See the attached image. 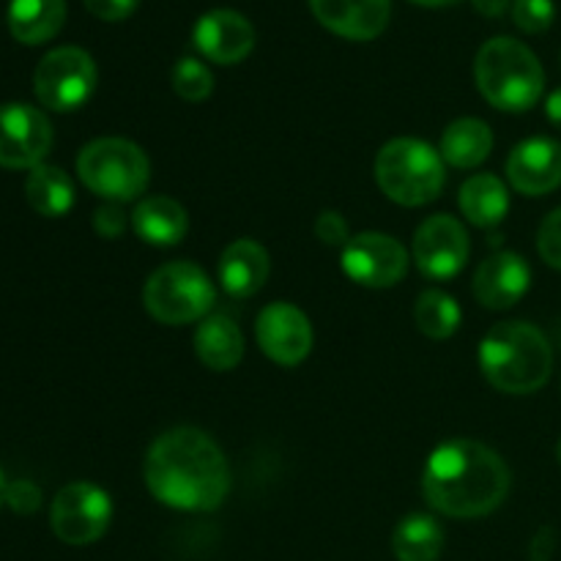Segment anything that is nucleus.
<instances>
[{
    "label": "nucleus",
    "mask_w": 561,
    "mask_h": 561,
    "mask_svg": "<svg viewBox=\"0 0 561 561\" xmlns=\"http://www.w3.org/2000/svg\"><path fill=\"white\" fill-rule=\"evenodd\" d=\"M146 485L164 507L211 513L228 499L230 466L208 433L173 427L148 449Z\"/></svg>",
    "instance_id": "nucleus-1"
},
{
    "label": "nucleus",
    "mask_w": 561,
    "mask_h": 561,
    "mask_svg": "<svg viewBox=\"0 0 561 561\" xmlns=\"http://www.w3.org/2000/svg\"><path fill=\"white\" fill-rule=\"evenodd\" d=\"M507 463L491 447L455 438L431 453L422 474L425 502L449 518H482L510 493Z\"/></svg>",
    "instance_id": "nucleus-2"
},
{
    "label": "nucleus",
    "mask_w": 561,
    "mask_h": 561,
    "mask_svg": "<svg viewBox=\"0 0 561 561\" xmlns=\"http://www.w3.org/2000/svg\"><path fill=\"white\" fill-rule=\"evenodd\" d=\"M480 367L499 392L531 394L551 378L553 351L535 323L507 321L493 327L482 340Z\"/></svg>",
    "instance_id": "nucleus-3"
},
{
    "label": "nucleus",
    "mask_w": 561,
    "mask_h": 561,
    "mask_svg": "<svg viewBox=\"0 0 561 561\" xmlns=\"http://www.w3.org/2000/svg\"><path fill=\"white\" fill-rule=\"evenodd\" d=\"M474 80L482 96L504 113L531 110L546 91V71L537 55L510 36L482 44L474 60Z\"/></svg>",
    "instance_id": "nucleus-4"
},
{
    "label": "nucleus",
    "mask_w": 561,
    "mask_h": 561,
    "mask_svg": "<svg viewBox=\"0 0 561 561\" xmlns=\"http://www.w3.org/2000/svg\"><path fill=\"white\" fill-rule=\"evenodd\" d=\"M376 181L389 201L400 206H425L444 190V159L425 140L398 137L376 157Z\"/></svg>",
    "instance_id": "nucleus-5"
},
{
    "label": "nucleus",
    "mask_w": 561,
    "mask_h": 561,
    "mask_svg": "<svg viewBox=\"0 0 561 561\" xmlns=\"http://www.w3.org/2000/svg\"><path fill=\"white\" fill-rule=\"evenodd\" d=\"M77 173L93 195L107 203H129L146 192L151 162L146 151L124 137L88 142L77 157Z\"/></svg>",
    "instance_id": "nucleus-6"
},
{
    "label": "nucleus",
    "mask_w": 561,
    "mask_h": 561,
    "mask_svg": "<svg viewBox=\"0 0 561 561\" xmlns=\"http://www.w3.org/2000/svg\"><path fill=\"white\" fill-rule=\"evenodd\" d=\"M142 305L148 316L168 327L203 321L214 307V283L195 263H168L148 277L142 288Z\"/></svg>",
    "instance_id": "nucleus-7"
},
{
    "label": "nucleus",
    "mask_w": 561,
    "mask_h": 561,
    "mask_svg": "<svg viewBox=\"0 0 561 561\" xmlns=\"http://www.w3.org/2000/svg\"><path fill=\"white\" fill-rule=\"evenodd\" d=\"M33 91L47 110L71 113L96 91V64L80 47H58L44 55L33 75Z\"/></svg>",
    "instance_id": "nucleus-8"
},
{
    "label": "nucleus",
    "mask_w": 561,
    "mask_h": 561,
    "mask_svg": "<svg viewBox=\"0 0 561 561\" xmlns=\"http://www.w3.org/2000/svg\"><path fill=\"white\" fill-rule=\"evenodd\" d=\"M113 520V502L93 482H71L60 488L49 510L55 537L66 546H91L102 540Z\"/></svg>",
    "instance_id": "nucleus-9"
},
{
    "label": "nucleus",
    "mask_w": 561,
    "mask_h": 561,
    "mask_svg": "<svg viewBox=\"0 0 561 561\" xmlns=\"http://www.w3.org/2000/svg\"><path fill=\"white\" fill-rule=\"evenodd\" d=\"M340 263L362 288H392L409 272V252L387 233H359L343 247Z\"/></svg>",
    "instance_id": "nucleus-10"
},
{
    "label": "nucleus",
    "mask_w": 561,
    "mask_h": 561,
    "mask_svg": "<svg viewBox=\"0 0 561 561\" xmlns=\"http://www.w3.org/2000/svg\"><path fill=\"white\" fill-rule=\"evenodd\" d=\"M53 148V126L31 104H0V168L33 170Z\"/></svg>",
    "instance_id": "nucleus-11"
},
{
    "label": "nucleus",
    "mask_w": 561,
    "mask_h": 561,
    "mask_svg": "<svg viewBox=\"0 0 561 561\" xmlns=\"http://www.w3.org/2000/svg\"><path fill=\"white\" fill-rule=\"evenodd\" d=\"M469 233L449 214L427 217L414 233V263L425 277L449 279L469 261Z\"/></svg>",
    "instance_id": "nucleus-12"
},
{
    "label": "nucleus",
    "mask_w": 561,
    "mask_h": 561,
    "mask_svg": "<svg viewBox=\"0 0 561 561\" xmlns=\"http://www.w3.org/2000/svg\"><path fill=\"white\" fill-rule=\"evenodd\" d=\"M255 334L263 354L285 367H296L299 362H305L312 348L310 318L288 301H274V305L263 307L257 316Z\"/></svg>",
    "instance_id": "nucleus-13"
},
{
    "label": "nucleus",
    "mask_w": 561,
    "mask_h": 561,
    "mask_svg": "<svg viewBox=\"0 0 561 561\" xmlns=\"http://www.w3.org/2000/svg\"><path fill=\"white\" fill-rule=\"evenodd\" d=\"M197 53L211 64L230 66L244 60L255 47V27L247 16L230 9H214L203 14L192 27Z\"/></svg>",
    "instance_id": "nucleus-14"
},
{
    "label": "nucleus",
    "mask_w": 561,
    "mask_h": 561,
    "mask_svg": "<svg viewBox=\"0 0 561 561\" xmlns=\"http://www.w3.org/2000/svg\"><path fill=\"white\" fill-rule=\"evenodd\" d=\"M507 179L520 195H548L561 186V142L551 137H529L518 142L507 159Z\"/></svg>",
    "instance_id": "nucleus-15"
},
{
    "label": "nucleus",
    "mask_w": 561,
    "mask_h": 561,
    "mask_svg": "<svg viewBox=\"0 0 561 561\" xmlns=\"http://www.w3.org/2000/svg\"><path fill=\"white\" fill-rule=\"evenodd\" d=\"M316 20L351 42L381 36L392 16V0H310Z\"/></svg>",
    "instance_id": "nucleus-16"
},
{
    "label": "nucleus",
    "mask_w": 561,
    "mask_h": 561,
    "mask_svg": "<svg viewBox=\"0 0 561 561\" xmlns=\"http://www.w3.org/2000/svg\"><path fill=\"white\" fill-rule=\"evenodd\" d=\"M531 268L515 252H496L485 257L474 274V296L488 310H510L526 296Z\"/></svg>",
    "instance_id": "nucleus-17"
},
{
    "label": "nucleus",
    "mask_w": 561,
    "mask_h": 561,
    "mask_svg": "<svg viewBox=\"0 0 561 561\" xmlns=\"http://www.w3.org/2000/svg\"><path fill=\"white\" fill-rule=\"evenodd\" d=\"M268 252L257 241L239 239L219 257V285L233 299H250L268 279Z\"/></svg>",
    "instance_id": "nucleus-18"
},
{
    "label": "nucleus",
    "mask_w": 561,
    "mask_h": 561,
    "mask_svg": "<svg viewBox=\"0 0 561 561\" xmlns=\"http://www.w3.org/2000/svg\"><path fill=\"white\" fill-rule=\"evenodd\" d=\"M195 354L208 370H233L244 356V334L239 323L225 312L203 318L195 332Z\"/></svg>",
    "instance_id": "nucleus-19"
},
{
    "label": "nucleus",
    "mask_w": 561,
    "mask_h": 561,
    "mask_svg": "<svg viewBox=\"0 0 561 561\" xmlns=\"http://www.w3.org/2000/svg\"><path fill=\"white\" fill-rule=\"evenodd\" d=\"M131 228L146 244L173 247L190 230V217H186L184 206L173 197L151 195L137 203L135 214H131Z\"/></svg>",
    "instance_id": "nucleus-20"
},
{
    "label": "nucleus",
    "mask_w": 561,
    "mask_h": 561,
    "mask_svg": "<svg viewBox=\"0 0 561 561\" xmlns=\"http://www.w3.org/2000/svg\"><path fill=\"white\" fill-rule=\"evenodd\" d=\"M66 22V0H11L9 31L22 44H44Z\"/></svg>",
    "instance_id": "nucleus-21"
},
{
    "label": "nucleus",
    "mask_w": 561,
    "mask_h": 561,
    "mask_svg": "<svg viewBox=\"0 0 561 561\" xmlns=\"http://www.w3.org/2000/svg\"><path fill=\"white\" fill-rule=\"evenodd\" d=\"M460 211L477 228H493L510 211V192L504 181L493 173H477L460 186Z\"/></svg>",
    "instance_id": "nucleus-22"
},
{
    "label": "nucleus",
    "mask_w": 561,
    "mask_h": 561,
    "mask_svg": "<svg viewBox=\"0 0 561 561\" xmlns=\"http://www.w3.org/2000/svg\"><path fill=\"white\" fill-rule=\"evenodd\" d=\"M493 151V131L480 118H458L444 129L442 135V159L453 168L471 170L485 162Z\"/></svg>",
    "instance_id": "nucleus-23"
},
{
    "label": "nucleus",
    "mask_w": 561,
    "mask_h": 561,
    "mask_svg": "<svg viewBox=\"0 0 561 561\" xmlns=\"http://www.w3.org/2000/svg\"><path fill=\"white\" fill-rule=\"evenodd\" d=\"M25 197L33 211L58 219L75 206V186L69 175L55 164H36L25 179Z\"/></svg>",
    "instance_id": "nucleus-24"
},
{
    "label": "nucleus",
    "mask_w": 561,
    "mask_h": 561,
    "mask_svg": "<svg viewBox=\"0 0 561 561\" xmlns=\"http://www.w3.org/2000/svg\"><path fill=\"white\" fill-rule=\"evenodd\" d=\"M444 551V529L431 515H405L392 531V553L398 561H438Z\"/></svg>",
    "instance_id": "nucleus-25"
},
{
    "label": "nucleus",
    "mask_w": 561,
    "mask_h": 561,
    "mask_svg": "<svg viewBox=\"0 0 561 561\" xmlns=\"http://www.w3.org/2000/svg\"><path fill=\"white\" fill-rule=\"evenodd\" d=\"M414 321L425 337L447 340L458 332L460 307L449 294L431 288L425 294H420V299H416Z\"/></svg>",
    "instance_id": "nucleus-26"
},
{
    "label": "nucleus",
    "mask_w": 561,
    "mask_h": 561,
    "mask_svg": "<svg viewBox=\"0 0 561 561\" xmlns=\"http://www.w3.org/2000/svg\"><path fill=\"white\" fill-rule=\"evenodd\" d=\"M170 82H173V91L179 93L181 99H186V102H203V99L211 96L214 91L211 69L197 58H181L179 64L173 66Z\"/></svg>",
    "instance_id": "nucleus-27"
},
{
    "label": "nucleus",
    "mask_w": 561,
    "mask_h": 561,
    "mask_svg": "<svg viewBox=\"0 0 561 561\" xmlns=\"http://www.w3.org/2000/svg\"><path fill=\"white\" fill-rule=\"evenodd\" d=\"M557 5L553 0H515L513 20L524 33H542L553 25Z\"/></svg>",
    "instance_id": "nucleus-28"
},
{
    "label": "nucleus",
    "mask_w": 561,
    "mask_h": 561,
    "mask_svg": "<svg viewBox=\"0 0 561 561\" xmlns=\"http://www.w3.org/2000/svg\"><path fill=\"white\" fill-rule=\"evenodd\" d=\"M537 250L548 266L561 272V208L542 219L540 233H537Z\"/></svg>",
    "instance_id": "nucleus-29"
},
{
    "label": "nucleus",
    "mask_w": 561,
    "mask_h": 561,
    "mask_svg": "<svg viewBox=\"0 0 561 561\" xmlns=\"http://www.w3.org/2000/svg\"><path fill=\"white\" fill-rule=\"evenodd\" d=\"M316 236L329 247H345L351 241L348 222L343 219V214L337 211H323L316 222Z\"/></svg>",
    "instance_id": "nucleus-30"
},
{
    "label": "nucleus",
    "mask_w": 561,
    "mask_h": 561,
    "mask_svg": "<svg viewBox=\"0 0 561 561\" xmlns=\"http://www.w3.org/2000/svg\"><path fill=\"white\" fill-rule=\"evenodd\" d=\"M93 228H96V233L102 239H118L126 230V214L121 208V203H107V206L99 208L93 214Z\"/></svg>",
    "instance_id": "nucleus-31"
},
{
    "label": "nucleus",
    "mask_w": 561,
    "mask_h": 561,
    "mask_svg": "<svg viewBox=\"0 0 561 561\" xmlns=\"http://www.w3.org/2000/svg\"><path fill=\"white\" fill-rule=\"evenodd\" d=\"M140 0H85V9L104 22H121L137 9Z\"/></svg>",
    "instance_id": "nucleus-32"
},
{
    "label": "nucleus",
    "mask_w": 561,
    "mask_h": 561,
    "mask_svg": "<svg viewBox=\"0 0 561 561\" xmlns=\"http://www.w3.org/2000/svg\"><path fill=\"white\" fill-rule=\"evenodd\" d=\"M5 502L16 513H33L42 502V493L31 482H11V485H5Z\"/></svg>",
    "instance_id": "nucleus-33"
},
{
    "label": "nucleus",
    "mask_w": 561,
    "mask_h": 561,
    "mask_svg": "<svg viewBox=\"0 0 561 561\" xmlns=\"http://www.w3.org/2000/svg\"><path fill=\"white\" fill-rule=\"evenodd\" d=\"M553 551H557V531L551 526H542L540 531L535 535L529 548V559L531 561H551Z\"/></svg>",
    "instance_id": "nucleus-34"
},
{
    "label": "nucleus",
    "mask_w": 561,
    "mask_h": 561,
    "mask_svg": "<svg viewBox=\"0 0 561 561\" xmlns=\"http://www.w3.org/2000/svg\"><path fill=\"white\" fill-rule=\"evenodd\" d=\"M471 3L485 16H502L510 9V0H471Z\"/></svg>",
    "instance_id": "nucleus-35"
},
{
    "label": "nucleus",
    "mask_w": 561,
    "mask_h": 561,
    "mask_svg": "<svg viewBox=\"0 0 561 561\" xmlns=\"http://www.w3.org/2000/svg\"><path fill=\"white\" fill-rule=\"evenodd\" d=\"M546 113H548V121H551L557 129H561V88H557V91L548 96L546 102Z\"/></svg>",
    "instance_id": "nucleus-36"
},
{
    "label": "nucleus",
    "mask_w": 561,
    "mask_h": 561,
    "mask_svg": "<svg viewBox=\"0 0 561 561\" xmlns=\"http://www.w3.org/2000/svg\"><path fill=\"white\" fill-rule=\"evenodd\" d=\"M414 3L431 5V9H436V5H453V3H458V0H414Z\"/></svg>",
    "instance_id": "nucleus-37"
},
{
    "label": "nucleus",
    "mask_w": 561,
    "mask_h": 561,
    "mask_svg": "<svg viewBox=\"0 0 561 561\" xmlns=\"http://www.w3.org/2000/svg\"><path fill=\"white\" fill-rule=\"evenodd\" d=\"M5 502V480H3V471H0V504Z\"/></svg>",
    "instance_id": "nucleus-38"
},
{
    "label": "nucleus",
    "mask_w": 561,
    "mask_h": 561,
    "mask_svg": "<svg viewBox=\"0 0 561 561\" xmlns=\"http://www.w3.org/2000/svg\"><path fill=\"white\" fill-rule=\"evenodd\" d=\"M557 458H559V463H561V442L557 444Z\"/></svg>",
    "instance_id": "nucleus-39"
}]
</instances>
